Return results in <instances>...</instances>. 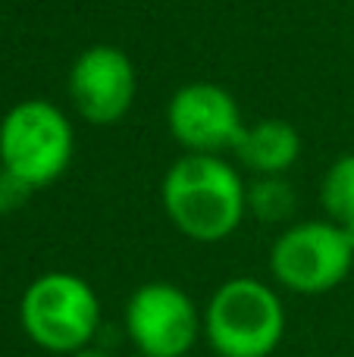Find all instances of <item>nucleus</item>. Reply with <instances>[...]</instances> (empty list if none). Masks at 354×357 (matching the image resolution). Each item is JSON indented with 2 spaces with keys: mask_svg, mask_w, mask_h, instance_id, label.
<instances>
[{
  "mask_svg": "<svg viewBox=\"0 0 354 357\" xmlns=\"http://www.w3.org/2000/svg\"><path fill=\"white\" fill-rule=\"evenodd\" d=\"M72 157V123L50 100H19L0 119V167L22 178L31 191L54 185L69 169Z\"/></svg>",
  "mask_w": 354,
  "mask_h": 357,
  "instance_id": "4",
  "label": "nucleus"
},
{
  "mask_svg": "<svg viewBox=\"0 0 354 357\" xmlns=\"http://www.w3.org/2000/svg\"><path fill=\"white\" fill-rule=\"evenodd\" d=\"M354 251L342 226L332 220H307L286 229L270 251V273L298 295H323L348 279Z\"/></svg>",
  "mask_w": 354,
  "mask_h": 357,
  "instance_id": "5",
  "label": "nucleus"
},
{
  "mask_svg": "<svg viewBox=\"0 0 354 357\" xmlns=\"http://www.w3.org/2000/svg\"><path fill=\"white\" fill-rule=\"evenodd\" d=\"M19 323L38 348L50 354H75L98 335L100 298L88 279L50 270L29 282L19 301Z\"/></svg>",
  "mask_w": 354,
  "mask_h": 357,
  "instance_id": "3",
  "label": "nucleus"
},
{
  "mask_svg": "<svg viewBox=\"0 0 354 357\" xmlns=\"http://www.w3.org/2000/svg\"><path fill=\"white\" fill-rule=\"evenodd\" d=\"M236 157L257 176H282L298 163L301 135L288 119H257L254 126H245Z\"/></svg>",
  "mask_w": 354,
  "mask_h": 357,
  "instance_id": "9",
  "label": "nucleus"
},
{
  "mask_svg": "<svg viewBox=\"0 0 354 357\" xmlns=\"http://www.w3.org/2000/svg\"><path fill=\"white\" fill-rule=\"evenodd\" d=\"M69 357H110V354L100 351V348H91V345H88V348H82V351H75V354H69Z\"/></svg>",
  "mask_w": 354,
  "mask_h": 357,
  "instance_id": "13",
  "label": "nucleus"
},
{
  "mask_svg": "<svg viewBox=\"0 0 354 357\" xmlns=\"http://www.w3.org/2000/svg\"><path fill=\"white\" fill-rule=\"evenodd\" d=\"M31 197V188L16 178L10 169L0 167V213H13V210L25 207V201Z\"/></svg>",
  "mask_w": 354,
  "mask_h": 357,
  "instance_id": "12",
  "label": "nucleus"
},
{
  "mask_svg": "<svg viewBox=\"0 0 354 357\" xmlns=\"http://www.w3.org/2000/svg\"><path fill=\"white\" fill-rule=\"evenodd\" d=\"M342 232H345V238H348V245H351V251H354V220L342 222Z\"/></svg>",
  "mask_w": 354,
  "mask_h": 357,
  "instance_id": "14",
  "label": "nucleus"
},
{
  "mask_svg": "<svg viewBox=\"0 0 354 357\" xmlns=\"http://www.w3.org/2000/svg\"><path fill=\"white\" fill-rule=\"evenodd\" d=\"M163 210L192 241H223L248 213V185L223 154H182L163 176Z\"/></svg>",
  "mask_w": 354,
  "mask_h": 357,
  "instance_id": "1",
  "label": "nucleus"
},
{
  "mask_svg": "<svg viewBox=\"0 0 354 357\" xmlns=\"http://www.w3.org/2000/svg\"><path fill=\"white\" fill-rule=\"evenodd\" d=\"M167 129L185 154L236 151L245 132L238 100L217 82H188L169 98Z\"/></svg>",
  "mask_w": 354,
  "mask_h": 357,
  "instance_id": "7",
  "label": "nucleus"
},
{
  "mask_svg": "<svg viewBox=\"0 0 354 357\" xmlns=\"http://www.w3.org/2000/svg\"><path fill=\"white\" fill-rule=\"evenodd\" d=\"M248 210L263 222H282L295 210V188L282 176H261L248 188Z\"/></svg>",
  "mask_w": 354,
  "mask_h": 357,
  "instance_id": "11",
  "label": "nucleus"
},
{
  "mask_svg": "<svg viewBox=\"0 0 354 357\" xmlns=\"http://www.w3.org/2000/svg\"><path fill=\"white\" fill-rule=\"evenodd\" d=\"M204 335L217 357H270L286 335V307L273 285L236 276L207 301Z\"/></svg>",
  "mask_w": 354,
  "mask_h": 357,
  "instance_id": "2",
  "label": "nucleus"
},
{
  "mask_svg": "<svg viewBox=\"0 0 354 357\" xmlns=\"http://www.w3.org/2000/svg\"><path fill=\"white\" fill-rule=\"evenodd\" d=\"M320 204L332 222L354 220V154H342L323 176L320 185Z\"/></svg>",
  "mask_w": 354,
  "mask_h": 357,
  "instance_id": "10",
  "label": "nucleus"
},
{
  "mask_svg": "<svg viewBox=\"0 0 354 357\" xmlns=\"http://www.w3.org/2000/svg\"><path fill=\"white\" fill-rule=\"evenodd\" d=\"M135 63L116 44H91L69 69V100L91 126H116L135 104Z\"/></svg>",
  "mask_w": 354,
  "mask_h": 357,
  "instance_id": "8",
  "label": "nucleus"
},
{
  "mask_svg": "<svg viewBox=\"0 0 354 357\" xmlns=\"http://www.w3.org/2000/svg\"><path fill=\"white\" fill-rule=\"evenodd\" d=\"M204 317L185 289L144 282L125 304V335L141 357H185L201 339Z\"/></svg>",
  "mask_w": 354,
  "mask_h": 357,
  "instance_id": "6",
  "label": "nucleus"
}]
</instances>
